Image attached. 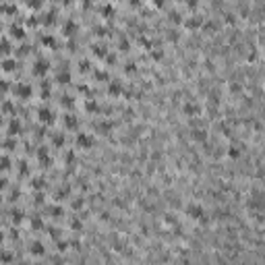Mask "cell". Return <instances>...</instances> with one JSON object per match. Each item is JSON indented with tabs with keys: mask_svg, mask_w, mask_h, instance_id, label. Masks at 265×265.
Wrapping results in <instances>:
<instances>
[{
	"mask_svg": "<svg viewBox=\"0 0 265 265\" xmlns=\"http://www.w3.org/2000/svg\"><path fill=\"white\" fill-rule=\"evenodd\" d=\"M187 213L191 215V217H203V207L201 205H195V203H191V205H187Z\"/></svg>",
	"mask_w": 265,
	"mask_h": 265,
	"instance_id": "6da1fadb",
	"label": "cell"
},
{
	"mask_svg": "<svg viewBox=\"0 0 265 265\" xmlns=\"http://www.w3.org/2000/svg\"><path fill=\"white\" fill-rule=\"evenodd\" d=\"M77 143L83 145V147H91V145H93V139H91L89 135H79V137H77Z\"/></svg>",
	"mask_w": 265,
	"mask_h": 265,
	"instance_id": "7a4b0ae2",
	"label": "cell"
},
{
	"mask_svg": "<svg viewBox=\"0 0 265 265\" xmlns=\"http://www.w3.org/2000/svg\"><path fill=\"white\" fill-rule=\"evenodd\" d=\"M182 112L189 114V116H193V114H199V106H195V104H184V106H182Z\"/></svg>",
	"mask_w": 265,
	"mask_h": 265,
	"instance_id": "3957f363",
	"label": "cell"
},
{
	"mask_svg": "<svg viewBox=\"0 0 265 265\" xmlns=\"http://www.w3.org/2000/svg\"><path fill=\"white\" fill-rule=\"evenodd\" d=\"M39 118H41L43 122H52V120H54V112H50V110H41V112H39Z\"/></svg>",
	"mask_w": 265,
	"mask_h": 265,
	"instance_id": "277c9868",
	"label": "cell"
},
{
	"mask_svg": "<svg viewBox=\"0 0 265 265\" xmlns=\"http://www.w3.org/2000/svg\"><path fill=\"white\" fill-rule=\"evenodd\" d=\"M29 251H31L33 255H43V246H41V242H31Z\"/></svg>",
	"mask_w": 265,
	"mask_h": 265,
	"instance_id": "5b68a950",
	"label": "cell"
},
{
	"mask_svg": "<svg viewBox=\"0 0 265 265\" xmlns=\"http://www.w3.org/2000/svg\"><path fill=\"white\" fill-rule=\"evenodd\" d=\"M205 130H203V128H195V130H193V139H195V141H205Z\"/></svg>",
	"mask_w": 265,
	"mask_h": 265,
	"instance_id": "8992f818",
	"label": "cell"
},
{
	"mask_svg": "<svg viewBox=\"0 0 265 265\" xmlns=\"http://www.w3.org/2000/svg\"><path fill=\"white\" fill-rule=\"evenodd\" d=\"M184 25L191 27V29H195V27H199V25H201V19H189V21H184Z\"/></svg>",
	"mask_w": 265,
	"mask_h": 265,
	"instance_id": "52a82bcc",
	"label": "cell"
},
{
	"mask_svg": "<svg viewBox=\"0 0 265 265\" xmlns=\"http://www.w3.org/2000/svg\"><path fill=\"white\" fill-rule=\"evenodd\" d=\"M228 155H230V157H238V155H240V149H238V147H228Z\"/></svg>",
	"mask_w": 265,
	"mask_h": 265,
	"instance_id": "ba28073f",
	"label": "cell"
},
{
	"mask_svg": "<svg viewBox=\"0 0 265 265\" xmlns=\"http://www.w3.org/2000/svg\"><path fill=\"white\" fill-rule=\"evenodd\" d=\"M21 219H23V213H21V211H17V209H15V211H13V222H17V224H19Z\"/></svg>",
	"mask_w": 265,
	"mask_h": 265,
	"instance_id": "9c48e42d",
	"label": "cell"
},
{
	"mask_svg": "<svg viewBox=\"0 0 265 265\" xmlns=\"http://www.w3.org/2000/svg\"><path fill=\"white\" fill-rule=\"evenodd\" d=\"M41 226H43V222H41V219H39V217H35V219H33V222H31V228H35V230H39V228H41Z\"/></svg>",
	"mask_w": 265,
	"mask_h": 265,
	"instance_id": "30bf717a",
	"label": "cell"
},
{
	"mask_svg": "<svg viewBox=\"0 0 265 265\" xmlns=\"http://www.w3.org/2000/svg\"><path fill=\"white\" fill-rule=\"evenodd\" d=\"M15 68V60H4V70H13Z\"/></svg>",
	"mask_w": 265,
	"mask_h": 265,
	"instance_id": "8fae6325",
	"label": "cell"
},
{
	"mask_svg": "<svg viewBox=\"0 0 265 265\" xmlns=\"http://www.w3.org/2000/svg\"><path fill=\"white\" fill-rule=\"evenodd\" d=\"M226 23H232V25H234V23H236V15L228 13V15H226Z\"/></svg>",
	"mask_w": 265,
	"mask_h": 265,
	"instance_id": "7c38bea8",
	"label": "cell"
},
{
	"mask_svg": "<svg viewBox=\"0 0 265 265\" xmlns=\"http://www.w3.org/2000/svg\"><path fill=\"white\" fill-rule=\"evenodd\" d=\"M11 130H13V132H19V130H21L19 122H15V120H13V122H11Z\"/></svg>",
	"mask_w": 265,
	"mask_h": 265,
	"instance_id": "4fadbf2b",
	"label": "cell"
},
{
	"mask_svg": "<svg viewBox=\"0 0 265 265\" xmlns=\"http://www.w3.org/2000/svg\"><path fill=\"white\" fill-rule=\"evenodd\" d=\"M19 93L23 95V98H27V95H29V87H19Z\"/></svg>",
	"mask_w": 265,
	"mask_h": 265,
	"instance_id": "5bb4252c",
	"label": "cell"
},
{
	"mask_svg": "<svg viewBox=\"0 0 265 265\" xmlns=\"http://www.w3.org/2000/svg\"><path fill=\"white\" fill-rule=\"evenodd\" d=\"M13 35H15V37H23V29H21V27H19V29L15 27V29H13Z\"/></svg>",
	"mask_w": 265,
	"mask_h": 265,
	"instance_id": "9a60e30c",
	"label": "cell"
},
{
	"mask_svg": "<svg viewBox=\"0 0 265 265\" xmlns=\"http://www.w3.org/2000/svg\"><path fill=\"white\" fill-rule=\"evenodd\" d=\"M166 222H168V224H176V217H174L172 213H168V217H166Z\"/></svg>",
	"mask_w": 265,
	"mask_h": 265,
	"instance_id": "2e32d148",
	"label": "cell"
},
{
	"mask_svg": "<svg viewBox=\"0 0 265 265\" xmlns=\"http://www.w3.org/2000/svg\"><path fill=\"white\" fill-rule=\"evenodd\" d=\"M110 93H120V87L118 85H110Z\"/></svg>",
	"mask_w": 265,
	"mask_h": 265,
	"instance_id": "e0dca14e",
	"label": "cell"
},
{
	"mask_svg": "<svg viewBox=\"0 0 265 265\" xmlns=\"http://www.w3.org/2000/svg\"><path fill=\"white\" fill-rule=\"evenodd\" d=\"M172 21L174 23H180V15L178 13H172Z\"/></svg>",
	"mask_w": 265,
	"mask_h": 265,
	"instance_id": "ac0fdd59",
	"label": "cell"
},
{
	"mask_svg": "<svg viewBox=\"0 0 265 265\" xmlns=\"http://www.w3.org/2000/svg\"><path fill=\"white\" fill-rule=\"evenodd\" d=\"M66 124H68V126H75L77 120H75V118H66Z\"/></svg>",
	"mask_w": 265,
	"mask_h": 265,
	"instance_id": "d6986e66",
	"label": "cell"
},
{
	"mask_svg": "<svg viewBox=\"0 0 265 265\" xmlns=\"http://www.w3.org/2000/svg\"><path fill=\"white\" fill-rule=\"evenodd\" d=\"M43 70H46V64L39 62V64H37V73H43Z\"/></svg>",
	"mask_w": 265,
	"mask_h": 265,
	"instance_id": "ffe728a7",
	"label": "cell"
},
{
	"mask_svg": "<svg viewBox=\"0 0 265 265\" xmlns=\"http://www.w3.org/2000/svg\"><path fill=\"white\" fill-rule=\"evenodd\" d=\"M230 91H234V93H238V91H240V87H238V85H230Z\"/></svg>",
	"mask_w": 265,
	"mask_h": 265,
	"instance_id": "44dd1931",
	"label": "cell"
},
{
	"mask_svg": "<svg viewBox=\"0 0 265 265\" xmlns=\"http://www.w3.org/2000/svg\"><path fill=\"white\" fill-rule=\"evenodd\" d=\"M52 211H54V215H56V217H58L60 213H62V209H60V207H54V209H52Z\"/></svg>",
	"mask_w": 265,
	"mask_h": 265,
	"instance_id": "7402d4cb",
	"label": "cell"
},
{
	"mask_svg": "<svg viewBox=\"0 0 265 265\" xmlns=\"http://www.w3.org/2000/svg\"><path fill=\"white\" fill-rule=\"evenodd\" d=\"M95 77H98V79H108V75H106V73H95Z\"/></svg>",
	"mask_w": 265,
	"mask_h": 265,
	"instance_id": "603a6c76",
	"label": "cell"
},
{
	"mask_svg": "<svg viewBox=\"0 0 265 265\" xmlns=\"http://www.w3.org/2000/svg\"><path fill=\"white\" fill-rule=\"evenodd\" d=\"M81 203H83L81 199H77V201H73V207H81Z\"/></svg>",
	"mask_w": 265,
	"mask_h": 265,
	"instance_id": "cb8c5ba5",
	"label": "cell"
},
{
	"mask_svg": "<svg viewBox=\"0 0 265 265\" xmlns=\"http://www.w3.org/2000/svg\"><path fill=\"white\" fill-rule=\"evenodd\" d=\"M54 143H56V145H60V143H62V137H60V135H58V137H54Z\"/></svg>",
	"mask_w": 265,
	"mask_h": 265,
	"instance_id": "d4e9b609",
	"label": "cell"
}]
</instances>
